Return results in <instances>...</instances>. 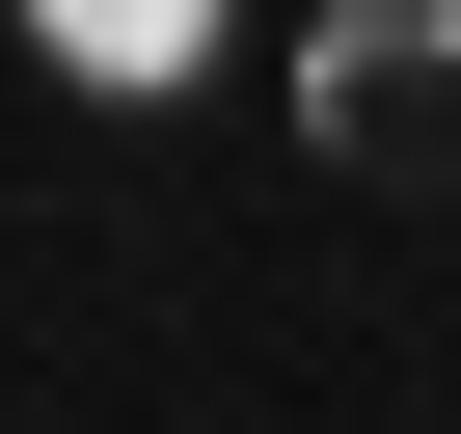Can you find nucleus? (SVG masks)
<instances>
[{
  "label": "nucleus",
  "instance_id": "nucleus-1",
  "mask_svg": "<svg viewBox=\"0 0 461 434\" xmlns=\"http://www.w3.org/2000/svg\"><path fill=\"white\" fill-rule=\"evenodd\" d=\"M299 163L326 190H461V0H326L299 28Z\"/></svg>",
  "mask_w": 461,
  "mask_h": 434
},
{
  "label": "nucleus",
  "instance_id": "nucleus-2",
  "mask_svg": "<svg viewBox=\"0 0 461 434\" xmlns=\"http://www.w3.org/2000/svg\"><path fill=\"white\" fill-rule=\"evenodd\" d=\"M28 55H55L82 109H163V82L217 55V0H28Z\"/></svg>",
  "mask_w": 461,
  "mask_h": 434
}]
</instances>
